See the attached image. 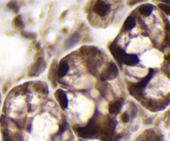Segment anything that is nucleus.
<instances>
[{"instance_id": "1", "label": "nucleus", "mask_w": 170, "mask_h": 141, "mask_svg": "<svg viewBox=\"0 0 170 141\" xmlns=\"http://www.w3.org/2000/svg\"><path fill=\"white\" fill-rule=\"evenodd\" d=\"M98 125H97L96 122L95 121V118L92 119L90 121V123L86 126V127H82V128L77 129V133L80 137L82 138H90L94 135H96L98 132Z\"/></svg>"}, {"instance_id": "2", "label": "nucleus", "mask_w": 170, "mask_h": 141, "mask_svg": "<svg viewBox=\"0 0 170 141\" xmlns=\"http://www.w3.org/2000/svg\"><path fill=\"white\" fill-rule=\"evenodd\" d=\"M119 74V70L118 67L115 63H110L109 66L107 67L106 70L103 71L101 74V80H109L115 79Z\"/></svg>"}, {"instance_id": "3", "label": "nucleus", "mask_w": 170, "mask_h": 141, "mask_svg": "<svg viewBox=\"0 0 170 141\" xmlns=\"http://www.w3.org/2000/svg\"><path fill=\"white\" fill-rule=\"evenodd\" d=\"M46 68V62L42 58H38L34 64L30 67L29 76L36 77L42 73L43 70Z\"/></svg>"}, {"instance_id": "4", "label": "nucleus", "mask_w": 170, "mask_h": 141, "mask_svg": "<svg viewBox=\"0 0 170 141\" xmlns=\"http://www.w3.org/2000/svg\"><path fill=\"white\" fill-rule=\"evenodd\" d=\"M110 6L108 3L104 1H97L95 6H94V11L95 13L98 14L100 17H105L109 13Z\"/></svg>"}, {"instance_id": "5", "label": "nucleus", "mask_w": 170, "mask_h": 141, "mask_svg": "<svg viewBox=\"0 0 170 141\" xmlns=\"http://www.w3.org/2000/svg\"><path fill=\"white\" fill-rule=\"evenodd\" d=\"M56 99L57 100L59 105L61 107V109L65 110L67 108L68 106V99L67 96L64 92V90H57L55 93Z\"/></svg>"}, {"instance_id": "6", "label": "nucleus", "mask_w": 170, "mask_h": 141, "mask_svg": "<svg viewBox=\"0 0 170 141\" xmlns=\"http://www.w3.org/2000/svg\"><path fill=\"white\" fill-rule=\"evenodd\" d=\"M119 62H122L127 66H134L139 62V57L138 56L135 54H126L125 52V54L122 56Z\"/></svg>"}, {"instance_id": "7", "label": "nucleus", "mask_w": 170, "mask_h": 141, "mask_svg": "<svg viewBox=\"0 0 170 141\" xmlns=\"http://www.w3.org/2000/svg\"><path fill=\"white\" fill-rule=\"evenodd\" d=\"M153 74H154V70H153V69H150L147 76H146L143 80H140L139 82L136 83L135 85H133V87H135V88H137V89H139V90H141L143 88H145V87L147 86L148 82L150 80V79L152 78V77H153Z\"/></svg>"}, {"instance_id": "8", "label": "nucleus", "mask_w": 170, "mask_h": 141, "mask_svg": "<svg viewBox=\"0 0 170 141\" xmlns=\"http://www.w3.org/2000/svg\"><path fill=\"white\" fill-rule=\"evenodd\" d=\"M122 101L116 100L109 106V112L112 115H118L122 109Z\"/></svg>"}, {"instance_id": "9", "label": "nucleus", "mask_w": 170, "mask_h": 141, "mask_svg": "<svg viewBox=\"0 0 170 141\" xmlns=\"http://www.w3.org/2000/svg\"><path fill=\"white\" fill-rule=\"evenodd\" d=\"M80 36L79 33H74L73 35L70 37L66 41V43H65V48H72L77 42H78L80 41Z\"/></svg>"}, {"instance_id": "10", "label": "nucleus", "mask_w": 170, "mask_h": 141, "mask_svg": "<svg viewBox=\"0 0 170 141\" xmlns=\"http://www.w3.org/2000/svg\"><path fill=\"white\" fill-rule=\"evenodd\" d=\"M135 25H136V20L135 18L133 16H129L124 23L123 29L125 31H130L135 28Z\"/></svg>"}, {"instance_id": "11", "label": "nucleus", "mask_w": 170, "mask_h": 141, "mask_svg": "<svg viewBox=\"0 0 170 141\" xmlns=\"http://www.w3.org/2000/svg\"><path fill=\"white\" fill-rule=\"evenodd\" d=\"M153 10H154V6L152 4H149V3L143 4V5H141V6L139 8V13L145 17L149 16L151 13H152V12H153Z\"/></svg>"}, {"instance_id": "12", "label": "nucleus", "mask_w": 170, "mask_h": 141, "mask_svg": "<svg viewBox=\"0 0 170 141\" xmlns=\"http://www.w3.org/2000/svg\"><path fill=\"white\" fill-rule=\"evenodd\" d=\"M69 70V66L67 62L61 61L57 69V75L59 77H63L67 75Z\"/></svg>"}, {"instance_id": "13", "label": "nucleus", "mask_w": 170, "mask_h": 141, "mask_svg": "<svg viewBox=\"0 0 170 141\" xmlns=\"http://www.w3.org/2000/svg\"><path fill=\"white\" fill-rule=\"evenodd\" d=\"M13 26L16 28L18 29H23V27H24V24H23V19H22V17L21 16H18L16 17L14 20H13Z\"/></svg>"}, {"instance_id": "14", "label": "nucleus", "mask_w": 170, "mask_h": 141, "mask_svg": "<svg viewBox=\"0 0 170 141\" xmlns=\"http://www.w3.org/2000/svg\"><path fill=\"white\" fill-rule=\"evenodd\" d=\"M8 8L9 9L13 10L14 13H18L20 9V7L18 6V4L16 3V2H10L8 4Z\"/></svg>"}, {"instance_id": "15", "label": "nucleus", "mask_w": 170, "mask_h": 141, "mask_svg": "<svg viewBox=\"0 0 170 141\" xmlns=\"http://www.w3.org/2000/svg\"><path fill=\"white\" fill-rule=\"evenodd\" d=\"M159 8H160L162 11H164V13L167 15L170 14V7L168 4H164V3H159Z\"/></svg>"}, {"instance_id": "16", "label": "nucleus", "mask_w": 170, "mask_h": 141, "mask_svg": "<svg viewBox=\"0 0 170 141\" xmlns=\"http://www.w3.org/2000/svg\"><path fill=\"white\" fill-rule=\"evenodd\" d=\"M3 141H13L7 130H3Z\"/></svg>"}, {"instance_id": "17", "label": "nucleus", "mask_w": 170, "mask_h": 141, "mask_svg": "<svg viewBox=\"0 0 170 141\" xmlns=\"http://www.w3.org/2000/svg\"><path fill=\"white\" fill-rule=\"evenodd\" d=\"M121 120L124 123H127L129 120V115L127 112H125L121 116Z\"/></svg>"}, {"instance_id": "18", "label": "nucleus", "mask_w": 170, "mask_h": 141, "mask_svg": "<svg viewBox=\"0 0 170 141\" xmlns=\"http://www.w3.org/2000/svg\"><path fill=\"white\" fill-rule=\"evenodd\" d=\"M22 34H23L25 38H35V34H32V33H29V32H22Z\"/></svg>"}]
</instances>
